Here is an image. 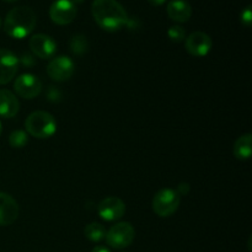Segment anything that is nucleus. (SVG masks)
Wrapping results in <instances>:
<instances>
[{
    "label": "nucleus",
    "instance_id": "393cba45",
    "mask_svg": "<svg viewBox=\"0 0 252 252\" xmlns=\"http://www.w3.org/2000/svg\"><path fill=\"white\" fill-rule=\"evenodd\" d=\"M4 1H6V2H14V1H17V0H4Z\"/></svg>",
    "mask_w": 252,
    "mask_h": 252
},
{
    "label": "nucleus",
    "instance_id": "b1692460",
    "mask_svg": "<svg viewBox=\"0 0 252 252\" xmlns=\"http://www.w3.org/2000/svg\"><path fill=\"white\" fill-rule=\"evenodd\" d=\"M91 252H111V251L108 250L107 248H105V246H96V248Z\"/></svg>",
    "mask_w": 252,
    "mask_h": 252
},
{
    "label": "nucleus",
    "instance_id": "6e6552de",
    "mask_svg": "<svg viewBox=\"0 0 252 252\" xmlns=\"http://www.w3.org/2000/svg\"><path fill=\"white\" fill-rule=\"evenodd\" d=\"M14 90L20 97L31 98L37 97L42 91V83L36 75L32 74H22L16 78L14 83Z\"/></svg>",
    "mask_w": 252,
    "mask_h": 252
},
{
    "label": "nucleus",
    "instance_id": "412c9836",
    "mask_svg": "<svg viewBox=\"0 0 252 252\" xmlns=\"http://www.w3.org/2000/svg\"><path fill=\"white\" fill-rule=\"evenodd\" d=\"M240 21H241V24L244 25V26H246V27L251 26V24H252V10H251L250 5H249V6H246L245 9L241 11Z\"/></svg>",
    "mask_w": 252,
    "mask_h": 252
},
{
    "label": "nucleus",
    "instance_id": "6ab92c4d",
    "mask_svg": "<svg viewBox=\"0 0 252 252\" xmlns=\"http://www.w3.org/2000/svg\"><path fill=\"white\" fill-rule=\"evenodd\" d=\"M70 48L76 54H83L84 52H86V49H88V42H86L85 37L81 36V34L74 36L70 41Z\"/></svg>",
    "mask_w": 252,
    "mask_h": 252
},
{
    "label": "nucleus",
    "instance_id": "aec40b11",
    "mask_svg": "<svg viewBox=\"0 0 252 252\" xmlns=\"http://www.w3.org/2000/svg\"><path fill=\"white\" fill-rule=\"evenodd\" d=\"M167 36L171 39L172 42H176V43H180L184 39H186V31L184 30V27L179 26V25H175V26H171L167 31Z\"/></svg>",
    "mask_w": 252,
    "mask_h": 252
},
{
    "label": "nucleus",
    "instance_id": "f03ea898",
    "mask_svg": "<svg viewBox=\"0 0 252 252\" xmlns=\"http://www.w3.org/2000/svg\"><path fill=\"white\" fill-rule=\"evenodd\" d=\"M37 16L29 6H16L7 12L4 21V30L7 36L22 39L29 36L36 27Z\"/></svg>",
    "mask_w": 252,
    "mask_h": 252
},
{
    "label": "nucleus",
    "instance_id": "423d86ee",
    "mask_svg": "<svg viewBox=\"0 0 252 252\" xmlns=\"http://www.w3.org/2000/svg\"><path fill=\"white\" fill-rule=\"evenodd\" d=\"M76 12L78 9L75 2L71 0H56L49 7V17L59 26L71 24L75 20Z\"/></svg>",
    "mask_w": 252,
    "mask_h": 252
},
{
    "label": "nucleus",
    "instance_id": "f8f14e48",
    "mask_svg": "<svg viewBox=\"0 0 252 252\" xmlns=\"http://www.w3.org/2000/svg\"><path fill=\"white\" fill-rule=\"evenodd\" d=\"M19 70V59L9 49L0 48V85L10 83Z\"/></svg>",
    "mask_w": 252,
    "mask_h": 252
},
{
    "label": "nucleus",
    "instance_id": "4468645a",
    "mask_svg": "<svg viewBox=\"0 0 252 252\" xmlns=\"http://www.w3.org/2000/svg\"><path fill=\"white\" fill-rule=\"evenodd\" d=\"M20 103L16 96L6 89L0 90V117L12 118L19 113Z\"/></svg>",
    "mask_w": 252,
    "mask_h": 252
},
{
    "label": "nucleus",
    "instance_id": "ddd939ff",
    "mask_svg": "<svg viewBox=\"0 0 252 252\" xmlns=\"http://www.w3.org/2000/svg\"><path fill=\"white\" fill-rule=\"evenodd\" d=\"M19 204L10 194L0 192V226H9L19 218Z\"/></svg>",
    "mask_w": 252,
    "mask_h": 252
},
{
    "label": "nucleus",
    "instance_id": "7ed1b4c3",
    "mask_svg": "<svg viewBox=\"0 0 252 252\" xmlns=\"http://www.w3.org/2000/svg\"><path fill=\"white\" fill-rule=\"evenodd\" d=\"M25 127L27 133L32 137L47 139L57 132V121L46 111H36L26 118Z\"/></svg>",
    "mask_w": 252,
    "mask_h": 252
},
{
    "label": "nucleus",
    "instance_id": "f3484780",
    "mask_svg": "<svg viewBox=\"0 0 252 252\" xmlns=\"http://www.w3.org/2000/svg\"><path fill=\"white\" fill-rule=\"evenodd\" d=\"M106 229L102 224L100 223H90L85 226L84 229V234H85L86 239L93 243H100L106 238Z\"/></svg>",
    "mask_w": 252,
    "mask_h": 252
},
{
    "label": "nucleus",
    "instance_id": "1a4fd4ad",
    "mask_svg": "<svg viewBox=\"0 0 252 252\" xmlns=\"http://www.w3.org/2000/svg\"><path fill=\"white\" fill-rule=\"evenodd\" d=\"M186 51L193 57H206L211 52L213 42L212 38L202 31H196L189 34L185 41Z\"/></svg>",
    "mask_w": 252,
    "mask_h": 252
},
{
    "label": "nucleus",
    "instance_id": "a878e982",
    "mask_svg": "<svg viewBox=\"0 0 252 252\" xmlns=\"http://www.w3.org/2000/svg\"><path fill=\"white\" fill-rule=\"evenodd\" d=\"M1 132H2V127H1V122H0V135H1Z\"/></svg>",
    "mask_w": 252,
    "mask_h": 252
},
{
    "label": "nucleus",
    "instance_id": "20e7f679",
    "mask_svg": "<svg viewBox=\"0 0 252 252\" xmlns=\"http://www.w3.org/2000/svg\"><path fill=\"white\" fill-rule=\"evenodd\" d=\"M181 196L172 189H162L155 193L153 198V211L160 218L171 217L177 211Z\"/></svg>",
    "mask_w": 252,
    "mask_h": 252
},
{
    "label": "nucleus",
    "instance_id": "2eb2a0df",
    "mask_svg": "<svg viewBox=\"0 0 252 252\" xmlns=\"http://www.w3.org/2000/svg\"><path fill=\"white\" fill-rule=\"evenodd\" d=\"M167 15L171 20L176 22L189 21L192 15V7L185 0H172L167 4Z\"/></svg>",
    "mask_w": 252,
    "mask_h": 252
},
{
    "label": "nucleus",
    "instance_id": "bb28decb",
    "mask_svg": "<svg viewBox=\"0 0 252 252\" xmlns=\"http://www.w3.org/2000/svg\"><path fill=\"white\" fill-rule=\"evenodd\" d=\"M0 26H1V19H0Z\"/></svg>",
    "mask_w": 252,
    "mask_h": 252
},
{
    "label": "nucleus",
    "instance_id": "9b49d317",
    "mask_svg": "<svg viewBox=\"0 0 252 252\" xmlns=\"http://www.w3.org/2000/svg\"><path fill=\"white\" fill-rule=\"evenodd\" d=\"M30 48L32 53L39 59H49L56 54L57 43L51 36L43 33H37L30 38Z\"/></svg>",
    "mask_w": 252,
    "mask_h": 252
},
{
    "label": "nucleus",
    "instance_id": "9d476101",
    "mask_svg": "<svg viewBox=\"0 0 252 252\" xmlns=\"http://www.w3.org/2000/svg\"><path fill=\"white\" fill-rule=\"evenodd\" d=\"M97 212L103 220L115 221L125 216L126 204L118 197H107L98 203Z\"/></svg>",
    "mask_w": 252,
    "mask_h": 252
},
{
    "label": "nucleus",
    "instance_id": "39448f33",
    "mask_svg": "<svg viewBox=\"0 0 252 252\" xmlns=\"http://www.w3.org/2000/svg\"><path fill=\"white\" fill-rule=\"evenodd\" d=\"M135 230L130 223L122 221V223L115 224L110 230L106 233V243L116 250H122L128 248L134 241Z\"/></svg>",
    "mask_w": 252,
    "mask_h": 252
},
{
    "label": "nucleus",
    "instance_id": "5701e85b",
    "mask_svg": "<svg viewBox=\"0 0 252 252\" xmlns=\"http://www.w3.org/2000/svg\"><path fill=\"white\" fill-rule=\"evenodd\" d=\"M148 1H149V4L153 5V6H161V5L165 4L167 0H148Z\"/></svg>",
    "mask_w": 252,
    "mask_h": 252
},
{
    "label": "nucleus",
    "instance_id": "dca6fc26",
    "mask_svg": "<svg viewBox=\"0 0 252 252\" xmlns=\"http://www.w3.org/2000/svg\"><path fill=\"white\" fill-rule=\"evenodd\" d=\"M233 153L238 160L250 159L252 154V135L250 133H246L236 139L233 147Z\"/></svg>",
    "mask_w": 252,
    "mask_h": 252
},
{
    "label": "nucleus",
    "instance_id": "4be33fe9",
    "mask_svg": "<svg viewBox=\"0 0 252 252\" xmlns=\"http://www.w3.org/2000/svg\"><path fill=\"white\" fill-rule=\"evenodd\" d=\"M176 192L180 194V196H186V194L189 192V186L187 184H180L179 189H176Z\"/></svg>",
    "mask_w": 252,
    "mask_h": 252
},
{
    "label": "nucleus",
    "instance_id": "f257e3e1",
    "mask_svg": "<svg viewBox=\"0 0 252 252\" xmlns=\"http://www.w3.org/2000/svg\"><path fill=\"white\" fill-rule=\"evenodd\" d=\"M91 12L96 24L107 32L120 31L128 24V15L117 0H94Z\"/></svg>",
    "mask_w": 252,
    "mask_h": 252
},
{
    "label": "nucleus",
    "instance_id": "a211bd4d",
    "mask_svg": "<svg viewBox=\"0 0 252 252\" xmlns=\"http://www.w3.org/2000/svg\"><path fill=\"white\" fill-rule=\"evenodd\" d=\"M9 143L15 149H20V148H24L29 143V135L25 130H14L9 135Z\"/></svg>",
    "mask_w": 252,
    "mask_h": 252
},
{
    "label": "nucleus",
    "instance_id": "0eeeda50",
    "mask_svg": "<svg viewBox=\"0 0 252 252\" xmlns=\"http://www.w3.org/2000/svg\"><path fill=\"white\" fill-rule=\"evenodd\" d=\"M75 65L69 57L61 56L52 59L47 66V74L54 81H66L73 76Z\"/></svg>",
    "mask_w": 252,
    "mask_h": 252
}]
</instances>
